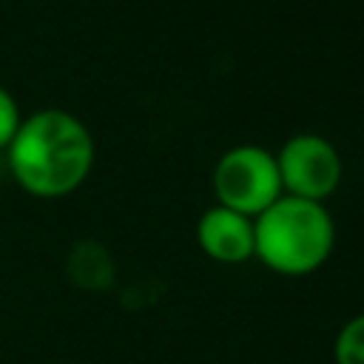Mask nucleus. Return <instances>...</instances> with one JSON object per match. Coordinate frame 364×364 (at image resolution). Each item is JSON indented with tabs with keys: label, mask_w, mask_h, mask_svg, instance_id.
<instances>
[{
	"label": "nucleus",
	"mask_w": 364,
	"mask_h": 364,
	"mask_svg": "<svg viewBox=\"0 0 364 364\" xmlns=\"http://www.w3.org/2000/svg\"><path fill=\"white\" fill-rule=\"evenodd\" d=\"M20 122H23V117H20V105H17V100L11 97L9 88L0 85V151L9 148V142L14 139Z\"/></svg>",
	"instance_id": "7"
},
{
	"label": "nucleus",
	"mask_w": 364,
	"mask_h": 364,
	"mask_svg": "<svg viewBox=\"0 0 364 364\" xmlns=\"http://www.w3.org/2000/svg\"><path fill=\"white\" fill-rule=\"evenodd\" d=\"M336 364H364V313L347 318L333 338Z\"/></svg>",
	"instance_id": "6"
},
{
	"label": "nucleus",
	"mask_w": 364,
	"mask_h": 364,
	"mask_svg": "<svg viewBox=\"0 0 364 364\" xmlns=\"http://www.w3.org/2000/svg\"><path fill=\"white\" fill-rule=\"evenodd\" d=\"M199 250L219 264H242L253 259V219L222 205H210L196 219Z\"/></svg>",
	"instance_id": "5"
},
{
	"label": "nucleus",
	"mask_w": 364,
	"mask_h": 364,
	"mask_svg": "<svg viewBox=\"0 0 364 364\" xmlns=\"http://www.w3.org/2000/svg\"><path fill=\"white\" fill-rule=\"evenodd\" d=\"M282 191L287 196L327 202L344 176V159L333 139L316 131H299L276 151Z\"/></svg>",
	"instance_id": "4"
},
{
	"label": "nucleus",
	"mask_w": 364,
	"mask_h": 364,
	"mask_svg": "<svg viewBox=\"0 0 364 364\" xmlns=\"http://www.w3.org/2000/svg\"><path fill=\"white\" fill-rule=\"evenodd\" d=\"M336 247V219L324 202L282 193L253 219V259L267 270L299 279L310 276Z\"/></svg>",
	"instance_id": "2"
},
{
	"label": "nucleus",
	"mask_w": 364,
	"mask_h": 364,
	"mask_svg": "<svg viewBox=\"0 0 364 364\" xmlns=\"http://www.w3.org/2000/svg\"><path fill=\"white\" fill-rule=\"evenodd\" d=\"M94 154V136L77 114L65 108H40L23 117L6 148V162L26 193L60 199L88 179Z\"/></svg>",
	"instance_id": "1"
},
{
	"label": "nucleus",
	"mask_w": 364,
	"mask_h": 364,
	"mask_svg": "<svg viewBox=\"0 0 364 364\" xmlns=\"http://www.w3.org/2000/svg\"><path fill=\"white\" fill-rule=\"evenodd\" d=\"M282 193L276 154L264 145H233L213 165V196L222 208L256 219Z\"/></svg>",
	"instance_id": "3"
}]
</instances>
